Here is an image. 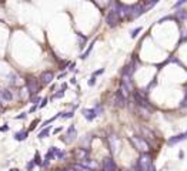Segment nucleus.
<instances>
[{
  "label": "nucleus",
  "mask_w": 187,
  "mask_h": 171,
  "mask_svg": "<svg viewBox=\"0 0 187 171\" xmlns=\"http://www.w3.org/2000/svg\"><path fill=\"white\" fill-rule=\"evenodd\" d=\"M139 171H152L154 167V161H153V155L150 151L147 153H140L139 158H137V163L134 164Z\"/></svg>",
  "instance_id": "1"
},
{
  "label": "nucleus",
  "mask_w": 187,
  "mask_h": 171,
  "mask_svg": "<svg viewBox=\"0 0 187 171\" xmlns=\"http://www.w3.org/2000/svg\"><path fill=\"white\" fill-rule=\"evenodd\" d=\"M129 141H130V144L133 147L140 153H147V151H152V148H153L152 143L143 136H133V137L129 138Z\"/></svg>",
  "instance_id": "2"
},
{
  "label": "nucleus",
  "mask_w": 187,
  "mask_h": 171,
  "mask_svg": "<svg viewBox=\"0 0 187 171\" xmlns=\"http://www.w3.org/2000/svg\"><path fill=\"white\" fill-rule=\"evenodd\" d=\"M121 21V17L120 14L117 13L116 9H113L110 6V9L107 11V14H106V24L109 26V27H116V26H119Z\"/></svg>",
  "instance_id": "3"
},
{
  "label": "nucleus",
  "mask_w": 187,
  "mask_h": 171,
  "mask_svg": "<svg viewBox=\"0 0 187 171\" xmlns=\"http://www.w3.org/2000/svg\"><path fill=\"white\" fill-rule=\"evenodd\" d=\"M146 10H144V6H143V1H136L132 4V11H130V17L129 20L133 21V20H137L139 17H142Z\"/></svg>",
  "instance_id": "4"
},
{
  "label": "nucleus",
  "mask_w": 187,
  "mask_h": 171,
  "mask_svg": "<svg viewBox=\"0 0 187 171\" xmlns=\"http://www.w3.org/2000/svg\"><path fill=\"white\" fill-rule=\"evenodd\" d=\"M186 140H187V131H183V133H177L174 136L169 137V138L166 140V144L169 147H174V146L183 143V141H186Z\"/></svg>",
  "instance_id": "5"
},
{
  "label": "nucleus",
  "mask_w": 187,
  "mask_h": 171,
  "mask_svg": "<svg viewBox=\"0 0 187 171\" xmlns=\"http://www.w3.org/2000/svg\"><path fill=\"white\" fill-rule=\"evenodd\" d=\"M107 143H109V148L113 154H116L119 148H120V138H119V136L117 134H114V133H111L110 136L107 137Z\"/></svg>",
  "instance_id": "6"
},
{
  "label": "nucleus",
  "mask_w": 187,
  "mask_h": 171,
  "mask_svg": "<svg viewBox=\"0 0 187 171\" xmlns=\"http://www.w3.org/2000/svg\"><path fill=\"white\" fill-rule=\"evenodd\" d=\"M173 14H174V17H176V24L177 26L187 23V6L186 7L176 9V10L173 11Z\"/></svg>",
  "instance_id": "7"
},
{
  "label": "nucleus",
  "mask_w": 187,
  "mask_h": 171,
  "mask_svg": "<svg viewBox=\"0 0 187 171\" xmlns=\"http://www.w3.org/2000/svg\"><path fill=\"white\" fill-rule=\"evenodd\" d=\"M101 168H103V171H119V167H117L116 161L113 160L111 157H106V158L103 160Z\"/></svg>",
  "instance_id": "8"
},
{
  "label": "nucleus",
  "mask_w": 187,
  "mask_h": 171,
  "mask_svg": "<svg viewBox=\"0 0 187 171\" xmlns=\"http://www.w3.org/2000/svg\"><path fill=\"white\" fill-rule=\"evenodd\" d=\"M26 84H27V88H29V91H30L32 94H37V93H39L40 84H39V81H37L34 77H27Z\"/></svg>",
  "instance_id": "9"
},
{
  "label": "nucleus",
  "mask_w": 187,
  "mask_h": 171,
  "mask_svg": "<svg viewBox=\"0 0 187 171\" xmlns=\"http://www.w3.org/2000/svg\"><path fill=\"white\" fill-rule=\"evenodd\" d=\"M76 138H77V130H76V127H74V124H72L70 127L67 128L66 137L63 138V141H64L66 144H72Z\"/></svg>",
  "instance_id": "10"
},
{
  "label": "nucleus",
  "mask_w": 187,
  "mask_h": 171,
  "mask_svg": "<svg viewBox=\"0 0 187 171\" xmlns=\"http://www.w3.org/2000/svg\"><path fill=\"white\" fill-rule=\"evenodd\" d=\"M81 114H83V117L86 118L87 121H94L96 118L99 117V113H97V110L94 107L93 108H83Z\"/></svg>",
  "instance_id": "11"
},
{
  "label": "nucleus",
  "mask_w": 187,
  "mask_h": 171,
  "mask_svg": "<svg viewBox=\"0 0 187 171\" xmlns=\"http://www.w3.org/2000/svg\"><path fill=\"white\" fill-rule=\"evenodd\" d=\"M53 78H55L53 71H43L42 76H40V83H42L43 86H47V84H50V83L53 81Z\"/></svg>",
  "instance_id": "12"
},
{
  "label": "nucleus",
  "mask_w": 187,
  "mask_h": 171,
  "mask_svg": "<svg viewBox=\"0 0 187 171\" xmlns=\"http://www.w3.org/2000/svg\"><path fill=\"white\" fill-rule=\"evenodd\" d=\"M74 155H76L77 160L83 161L89 158V150L87 148H83V147H80V148H76L74 150Z\"/></svg>",
  "instance_id": "13"
},
{
  "label": "nucleus",
  "mask_w": 187,
  "mask_h": 171,
  "mask_svg": "<svg viewBox=\"0 0 187 171\" xmlns=\"http://www.w3.org/2000/svg\"><path fill=\"white\" fill-rule=\"evenodd\" d=\"M160 1H162V0H143V6H144L146 13H147V11H150L152 9H154V7H156Z\"/></svg>",
  "instance_id": "14"
},
{
  "label": "nucleus",
  "mask_w": 187,
  "mask_h": 171,
  "mask_svg": "<svg viewBox=\"0 0 187 171\" xmlns=\"http://www.w3.org/2000/svg\"><path fill=\"white\" fill-rule=\"evenodd\" d=\"M96 42H97V39H93V40H91V43L89 44V47H87V49H86V50H84L83 53L80 54V59H81V60H86V59H87L89 56H90V53L93 52V47H94V44H96Z\"/></svg>",
  "instance_id": "15"
},
{
  "label": "nucleus",
  "mask_w": 187,
  "mask_h": 171,
  "mask_svg": "<svg viewBox=\"0 0 187 171\" xmlns=\"http://www.w3.org/2000/svg\"><path fill=\"white\" fill-rule=\"evenodd\" d=\"M10 100H13V94L9 88H4L0 91V101L4 103V101H10Z\"/></svg>",
  "instance_id": "16"
},
{
  "label": "nucleus",
  "mask_w": 187,
  "mask_h": 171,
  "mask_svg": "<svg viewBox=\"0 0 187 171\" xmlns=\"http://www.w3.org/2000/svg\"><path fill=\"white\" fill-rule=\"evenodd\" d=\"M178 108L180 110H187V87H183V97L178 103Z\"/></svg>",
  "instance_id": "17"
},
{
  "label": "nucleus",
  "mask_w": 187,
  "mask_h": 171,
  "mask_svg": "<svg viewBox=\"0 0 187 171\" xmlns=\"http://www.w3.org/2000/svg\"><path fill=\"white\" fill-rule=\"evenodd\" d=\"M187 6V0H176L171 6V10H176V9H180V7H186Z\"/></svg>",
  "instance_id": "18"
},
{
  "label": "nucleus",
  "mask_w": 187,
  "mask_h": 171,
  "mask_svg": "<svg viewBox=\"0 0 187 171\" xmlns=\"http://www.w3.org/2000/svg\"><path fill=\"white\" fill-rule=\"evenodd\" d=\"M77 40H79V47H80V49H83V47L86 46L87 37H86V36H83L81 33H77Z\"/></svg>",
  "instance_id": "19"
},
{
  "label": "nucleus",
  "mask_w": 187,
  "mask_h": 171,
  "mask_svg": "<svg viewBox=\"0 0 187 171\" xmlns=\"http://www.w3.org/2000/svg\"><path fill=\"white\" fill-rule=\"evenodd\" d=\"M142 32H143V27H142V26H139V27L133 29L132 32H130V37H132V39H136V37H137Z\"/></svg>",
  "instance_id": "20"
},
{
  "label": "nucleus",
  "mask_w": 187,
  "mask_h": 171,
  "mask_svg": "<svg viewBox=\"0 0 187 171\" xmlns=\"http://www.w3.org/2000/svg\"><path fill=\"white\" fill-rule=\"evenodd\" d=\"M26 137H27V131H19L14 136V138L17 140V141H23V140H26Z\"/></svg>",
  "instance_id": "21"
},
{
  "label": "nucleus",
  "mask_w": 187,
  "mask_h": 171,
  "mask_svg": "<svg viewBox=\"0 0 187 171\" xmlns=\"http://www.w3.org/2000/svg\"><path fill=\"white\" fill-rule=\"evenodd\" d=\"M49 133H50V127L47 126V127L42 130L40 133H39V138H44V137H49Z\"/></svg>",
  "instance_id": "22"
},
{
  "label": "nucleus",
  "mask_w": 187,
  "mask_h": 171,
  "mask_svg": "<svg viewBox=\"0 0 187 171\" xmlns=\"http://www.w3.org/2000/svg\"><path fill=\"white\" fill-rule=\"evenodd\" d=\"M94 108L97 110V113H99V116H103V113H104V107L101 106L100 103H97V104L94 106Z\"/></svg>",
  "instance_id": "23"
},
{
  "label": "nucleus",
  "mask_w": 187,
  "mask_h": 171,
  "mask_svg": "<svg viewBox=\"0 0 187 171\" xmlns=\"http://www.w3.org/2000/svg\"><path fill=\"white\" fill-rule=\"evenodd\" d=\"M63 96H64V90H63V88H60V91H59L57 94L53 96V100H56V98H62Z\"/></svg>",
  "instance_id": "24"
},
{
  "label": "nucleus",
  "mask_w": 187,
  "mask_h": 171,
  "mask_svg": "<svg viewBox=\"0 0 187 171\" xmlns=\"http://www.w3.org/2000/svg\"><path fill=\"white\" fill-rule=\"evenodd\" d=\"M87 84L90 86V87H93V86L96 84V76H91V77H90V78H89Z\"/></svg>",
  "instance_id": "25"
},
{
  "label": "nucleus",
  "mask_w": 187,
  "mask_h": 171,
  "mask_svg": "<svg viewBox=\"0 0 187 171\" xmlns=\"http://www.w3.org/2000/svg\"><path fill=\"white\" fill-rule=\"evenodd\" d=\"M74 116V113L73 111H69V113H62V117L63 118H72Z\"/></svg>",
  "instance_id": "26"
},
{
  "label": "nucleus",
  "mask_w": 187,
  "mask_h": 171,
  "mask_svg": "<svg viewBox=\"0 0 187 171\" xmlns=\"http://www.w3.org/2000/svg\"><path fill=\"white\" fill-rule=\"evenodd\" d=\"M104 71H106V69H99V70L93 71V74H91V76H96V77H97V76H101L103 73H104Z\"/></svg>",
  "instance_id": "27"
},
{
  "label": "nucleus",
  "mask_w": 187,
  "mask_h": 171,
  "mask_svg": "<svg viewBox=\"0 0 187 171\" xmlns=\"http://www.w3.org/2000/svg\"><path fill=\"white\" fill-rule=\"evenodd\" d=\"M34 163H36V164H42V161H40V154H39V153H36V155H34Z\"/></svg>",
  "instance_id": "28"
},
{
  "label": "nucleus",
  "mask_w": 187,
  "mask_h": 171,
  "mask_svg": "<svg viewBox=\"0 0 187 171\" xmlns=\"http://www.w3.org/2000/svg\"><path fill=\"white\" fill-rule=\"evenodd\" d=\"M34 165H36V163H34V161H30V163L27 164V171H30L34 167Z\"/></svg>",
  "instance_id": "29"
},
{
  "label": "nucleus",
  "mask_w": 187,
  "mask_h": 171,
  "mask_svg": "<svg viewBox=\"0 0 187 171\" xmlns=\"http://www.w3.org/2000/svg\"><path fill=\"white\" fill-rule=\"evenodd\" d=\"M46 104H47V98H43V100H42V103L39 104V107H46Z\"/></svg>",
  "instance_id": "30"
},
{
  "label": "nucleus",
  "mask_w": 187,
  "mask_h": 171,
  "mask_svg": "<svg viewBox=\"0 0 187 171\" xmlns=\"http://www.w3.org/2000/svg\"><path fill=\"white\" fill-rule=\"evenodd\" d=\"M183 157H184V151L181 150V151H178V158H180V160H183Z\"/></svg>",
  "instance_id": "31"
},
{
  "label": "nucleus",
  "mask_w": 187,
  "mask_h": 171,
  "mask_svg": "<svg viewBox=\"0 0 187 171\" xmlns=\"http://www.w3.org/2000/svg\"><path fill=\"white\" fill-rule=\"evenodd\" d=\"M37 123H39V120H36V121H34L33 124H32V126H30V130H33V128L36 127V124H37Z\"/></svg>",
  "instance_id": "32"
},
{
  "label": "nucleus",
  "mask_w": 187,
  "mask_h": 171,
  "mask_svg": "<svg viewBox=\"0 0 187 171\" xmlns=\"http://www.w3.org/2000/svg\"><path fill=\"white\" fill-rule=\"evenodd\" d=\"M124 171H139V168H137V167H136V165H134V167H133V168H129V170H124Z\"/></svg>",
  "instance_id": "33"
},
{
  "label": "nucleus",
  "mask_w": 187,
  "mask_h": 171,
  "mask_svg": "<svg viewBox=\"0 0 187 171\" xmlns=\"http://www.w3.org/2000/svg\"><path fill=\"white\" fill-rule=\"evenodd\" d=\"M36 108H37V104H34V106L32 107V108H30V113H33V111L36 110Z\"/></svg>",
  "instance_id": "34"
},
{
  "label": "nucleus",
  "mask_w": 187,
  "mask_h": 171,
  "mask_svg": "<svg viewBox=\"0 0 187 171\" xmlns=\"http://www.w3.org/2000/svg\"><path fill=\"white\" fill-rule=\"evenodd\" d=\"M24 117H26V114H24V113H22L20 116H17V117H16V118H24Z\"/></svg>",
  "instance_id": "35"
},
{
  "label": "nucleus",
  "mask_w": 187,
  "mask_h": 171,
  "mask_svg": "<svg viewBox=\"0 0 187 171\" xmlns=\"http://www.w3.org/2000/svg\"><path fill=\"white\" fill-rule=\"evenodd\" d=\"M70 83H72V84H76V78H74V77H73V78H72V80H70Z\"/></svg>",
  "instance_id": "36"
},
{
  "label": "nucleus",
  "mask_w": 187,
  "mask_h": 171,
  "mask_svg": "<svg viewBox=\"0 0 187 171\" xmlns=\"http://www.w3.org/2000/svg\"><path fill=\"white\" fill-rule=\"evenodd\" d=\"M10 171H19V170H17V168H13V170H10Z\"/></svg>",
  "instance_id": "37"
},
{
  "label": "nucleus",
  "mask_w": 187,
  "mask_h": 171,
  "mask_svg": "<svg viewBox=\"0 0 187 171\" xmlns=\"http://www.w3.org/2000/svg\"><path fill=\"white\" fill-rule=\"evenodd\" d=\"M186 131H187V130H186Z\"/></svg>",
  "instance_id": "38"
}]
</instances>
